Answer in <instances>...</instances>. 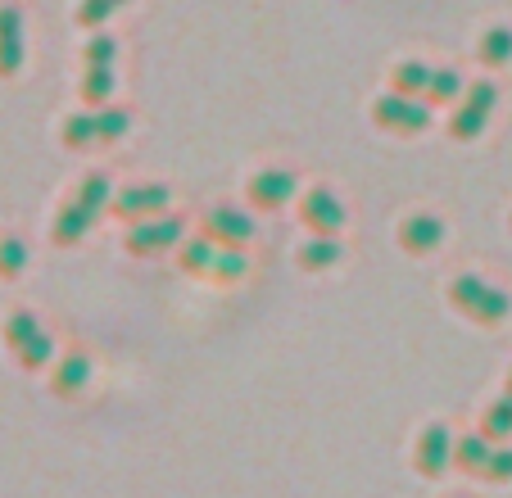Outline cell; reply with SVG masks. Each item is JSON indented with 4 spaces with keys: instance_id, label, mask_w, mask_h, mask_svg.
Segmentation results:
<instances>
[{
    "instance_id": "22",
    "label": "cell",
    "mask_w": 512,
    "mask_h": 498,
    "mask_svg": "<svg viewBox=\"0 0 512 498\" xmlns=\"http://www.w3.org/2000/svg\"><path fill=\"white\" fill-rule=\"evenodd\" d=\"M59 136H64L68 150H87V145H100V141H96V109L64 118V132H59Z\"/></svg>"
},
{
    "instance_id": "11",
    "label": "cell",
    "mask_w": 512,
    "mask_h": 498,
    "mask_svg": "<svg viewBox=\"0 0 512 498\" xmlns=\"http://www.w3.org/2000/svg\"><path fill=\"white\" fill-rule=\"evenodd\" d=\"M440 240H445V222L435 218V213H408L404 222H399V245L408 249V254H431V249H440Z\"/></svg>"
},
{
    "instance_id": "16",
    "label": "cell",
    "mask_w": 512,
    "mask_h": 498,
    "mask_svg": "<svg viewBox=\"0 0 512 498\" xmlns=\"http://www.w3.org/2000/svg\"><path fill=\"white\" fill-rule=\"evenodd\" d=\"M431 73L435 68H426L422 59H404V64L390 73V91H395V96H417L422 100L426 87H431Z\"/></svg>"
},
{
    "instance_id": "26",
    "label": "cell",
    "mask_w": 512,
    "mask_h": 498,
    "mask_svg": "<svg viewBox=\"0 0 512 498\" xmlns=\"http://www.w3.org/2000/svg\"><path fill=\"white\" fill-rule=\"evenodd\" d=\"M481 59L490 68H499V64H508L512 59V28H490L481 37Z\"/></svg>"
},
{
    "instance_id": "23",
    "label": "cell",
    "mask_w": 512,
    "mask_h": 498,
    "mask_svg": "<svg viewBox=\"0 0 512 498\" xmlns=\"http://www.w3.org/2000/svg\"><path fill=\"white\" fill-rule=\"evenodd\" d=\"M127 127H132V114L127 109H96V141L100 145H109V141H123L127 136Z\"/></svg>"
},
{
    "instance_id": "27",
    "label": "cell",
    "mask_w": 512,
    "mask_h": 498,
    "mask_svg": "<svg viewBox=\"0 0 512 498\" xmlns=\"http://www.w3.org/2000/svg\"><path fill=\"white\" fill-rule=\"evenodd\" d=\"M123 5H127V0H82V5H78V23H82V28H100V23H105L114 10H123Z\"/></svg>"
},
{
    "instance_id": "6",
    "label": "cell",
    "mask_w": 512,
    "mask_h": 498,
    "mask_svg": "<svg viewBox=\"0 0 512 498\" xmlns=\"http://www.w3.org/2000/svg\"><path fill=\"white\" fill-rule=\"evenodd\" d=\"M186 236L182 218H173V213H159V218H145V222H132V231H127V254H164V249H177Z\"/></svg>"
},
{
    "instance_id": "3",
    "label": "cell",
    "mask_w": 512,
    "mask_h": 498,
    "mask_svg": "<svg viewBox=\"0 0 512 498\" xmlns=\"http://www.w3.org/2000/svg\"><path fill=\"white\" fill-rule=\"evenodd\" d=\"M5 345L19 358L23 372H41V367L55 363V340H50V331L28 308H14V313L5 317Z\"/></svg>"
},
{
    "instance_id": "9",
    "label": "cell",
    "mask_w": 512,
    "mask_h": 498,
    "mask_svg": "<svg viewBox=\"0 0 512 498\" xmlns=\"http://www.w3.org/2000/svg\"><path fill=\"white\" fill-rule=\"evenodd\" d=\"M300 218H304V227H313V236H336V231L345 227V209H340V200L327 186H313V191L304 195Z\"/></svg>"
},
{
    "instance_id": "10",
    "label": "cell",
    "mask_w": 512,
    "mask_h": 498,
    "mask_svg": "<svg viewBox=\"0 0 512 498\" xmlns=\"http://www.w3.org/2000/svg\"><path fill=\"white\" fill-rule=\"evenodd\" d=\"M245 195H250L254 209H281V204H290V195H295V173H290V168H263V173L250 177Z\"/></svg>"
},
{
    "instance_id": "21",
    "label": "cell",
    "mask_w": 512,
    "mask_h": 498,
    "mask_svg": "<svg viewBox=\"0 0 512 498\" xmlns=\"http://www.w3.org/2000/svg\"><path fill=\"white\" fill-rule=\"evenodd\" d=\"M463 96V77L454 73V68H435L431 73V87H426V105H454V100Z\"/></svg>"
},
{
    "instance_id": "8",
    "label": "cell",
    "mask_w": 512,
    "mask_h": 498,
    "mask_svg": "<svg viewBox=\"0 0 512 498\" xmlns=\"http://www.w3.org/2000/svg\"><path fill=\"white\" fill-rule=\"evenodd\" d=\"M168 200H173V191H168L164 182H150V186H127V191H118L109 209L123 222H145V218L168 213Z\"/></svg>"
},
{
    "instance_id": "30",
    "label": "cell",
    "mask_w": 512,
    "mask_h": 498,
    "mask_svg": "<svg viewBox=\"0 0 512 498\" xmlns=\"http://www.w3.org/2000/svg\"><path fill=\"white\" fill-rule=\"evenodd\" d=\"M503 394H508V399H512V372H508V385H503Z\"/></svg>"
},
{
    "instance_id": "28",
    "label": "cell",
    "mask_w": 512,
    "mask_h": 498,
    "mask_svg": "<svg viewBox=\"0 0 512 498\" xmlns=\"http://www.w3.org/2000/svg\"><path fill=\"white\" fill-rule=\"evenodd\" d=\"M481 480H490V485H508V480H512V449H508V444H494L490 467L481 471Z\"/></svg>"
},
{
    "instance_id": "5",
    "label": "cell",
    "mask_w": 512,
    "mask_h": 498,
    "mask_svg": "<svg viewBox=\"0 0 512 498\" xmlns=\"http://www.w3.org/2000/svg\"><path fill=\"white\" fill-rule=\"evenodd\" d=\"M454 444H458V435L449 431L445 422H431L413 449V467L422 471L426 480H440L445 471H454Z\"/></svg>"
},
{
    "instance_id": "4",
    "label": "cell",
    "mask_w": 512,
    "mask_h": 498,
    "mask_svg": "<svg viewBox=\"0 0 512 498\" xmlns=\"http://www.w3.org/2000/svg\"><path fill=\"white\" fill-rule=\"evenodd\" d=\"M372 118H377V127H386V132L417 136L431 127V105L417 96H395V91H386L381 100H372Z\"/></svg>"
},
{
    "instance_id": "20",
    "label": "cell",
    "mask_w": 512,
    "mask_h": 498,
    "mask_svg": "<svg viewBox=\"0 0 512 498\" xmlns=\"http://www.w3.org/2000/svg\"><path fill=\"white\" fill-rule=\"evenodd\" d=\"M485 123H490V114L463 100V105L454 109V118H449V136H454V141H476V136L485 132Z\"/></svg>"
},
{
    "instance_id": "15",
    "label": "cell",
    "mask_w": 512,
    "mask_h": 498,
    "mask_svg": "<svg viewBox=\"0 0 512 498\" xmlns=\"http://www.w3.org/2000/svg\"><path fill=\"white\" fill-rule=\"evenodd\" d=\"M295 259H300L304 272H327L340 263V245H336V236H313L295 249Z\"/></svg>"
},
{
    "instance_id": "31",
    "label": "cell",
    "mask_w": 512,
    "mask_h": 498,
    "mask_svg": "<svg viewBox=\"0 0 512 498\" xmlns=\"http://www.w3.org/2000/svg\"><path fill=\"white\" fill-rule=\"evenodd\" d=\"M508 218H512V213H508Z\"/></svg>"
},
{
    "instance_id": "19",
    "label": "cell",
    "mask_w": 512,
    "mask_h": 498,
    "mask_svg": "<svg viewBox=\"0 0 512 498\" xmlns=\"http://www.w3.org/2000/svg\"><path fill=\"white\" fill-rule=\"evenodd\" d=\"M481 435H485V440H494V444H508V435H512V399H508V394H503V399H494L490 408H485Z\"/></svg>"
},
{
    "instance_id": "18",
    "label": "cell",
    "mask_w": 512,
    "mask_h": 498,
    "mask_svg": "<svg viewBox=\"0 0 512 498\" xmlns=\"http://www.w3.org/2000/svg\"><path fill=\"white\" fill-rule=\"evenodd\" d=\"M245 272H250L245 249H223V245H218V254H213V268H209V281H218V286H232V281H241Z\"/></svg>"
},
{
    "instance_id": "7",
    "label": "cell",
    "mask_w": 512,
    "mask_h": 498,
    "mask_svg": "<svg viewBox=\"0 0 512 498\" xmlns=\"http://www.w3.org/2000/svg\"><path fill=\"white\" fill-rule=\"evenodd\" d=\"M204 236L223 249H245L254 240V218L245 209H236V204H213L204 213Z\"/></svg>"
},
{
    "instance_id": "14",
    "label": "cell",
    "mask_w": 512,
    "mask_h": 498,
    "mask_svg": "<svg viewBox=\"0 0 512 498\" xmlns=\"http://www.w3.org/2000/svg\"><path fill=\"white\" fill-rule=\"evenodd\" d=\"M490 453H494V440H485L481 431H467V435H458V444H454V467L467 471V476H481V471L490 467Z\"/></svg>"
},
{
    "instance_id": "2",
    "label": "cell",
    "mask_w": 512,
    "mask_h": 498,
    "mask_svg": "<svg viewBox=\"0 0 512 498\" xmlns=\"http://www.w3.org/2000/svg\"><path fill=\"white\" fill-rule=\"evenodd\" d=\"M449 304L458 308L463 317H472L476 326H499L503 317L512 313V295L499 286H490L476 272H463V277L449 281Z\"/></svg>"
},
{
    "instance_id": "25",
    "label": "cell",
    "mask_w": 512,
    "mask_h": 498,
    "mask_svg": "<svg viewBox=\"0 0 512 498\" xmlns=\"http://www.w3.org/2000/svg\"><path fill=\"white\" fill-rule=\"evenodd\" d=\"M23 268H28V245L19 236H0V277L14 281Z\"/></svg>"
},
{
    "instance_id": "1",
    "label": "cell",
    "mask_w": 512,
    "mask_h": 498,
    "mask_svg": "<svg viewBox=\"0 0 512 498\" xmlns=\"http://www.w3.org/2000/svg\"><path fill=\"white\" fill-rule=\"evenodd\" d=\"M109 204H114V195H109V177L91 173L87 182L78 186V195L59 209L55 227H50V240H55V245H78V240L96 227V218L109 209Z\"/></svg>"
},
{
    "instance_id": "13",
    "label": "cell",
    "mask_w": 512,
    "mask_h": 498,
    "mask_svg": "<svg viewBox=\"0 0 512 498\" xmlns=\"http://www.w3.org/2000/svg\"><path fill=\"white\" fill-rule=\"evenodd\" d=\"M50 385H55V394H64V399H73V394H82L91 385V358L87 354H64L55 363V376H50Z\"/></svg>"
},
{
    "instance_id": "17",
    "label": "cell",
    "mask_w": 512,
    "mask_h": 498,
    "mask_svg": "<svg viewBox=\"0 0 512 498\" xmlns=\"http://www.w3.org/2000/svg\"><path fill=\"white\" fill-rule=\"evenodd\" d=\"M213 254H218V245H213L209 236H204V240H182V249H177V263H182V272H191V277H209Z\"/></svg>"
},
{
    "instance_id": "29",
    "label": "cell",
    "mask_w": 512,
    "mask_h": 498,
    "mask_svg": "<svg viewBox=\"0 0 512 498\" xmlns=\"http://www.w3.org/2000/svg\"><path fill=\"white\" fill-rule=\"evenodd\" d=\"M118 55V41L109 37V32H100V37L87 41V68H109Z\"/></svg>"
},
{
    "instance_id": "24",
    "label": "cell",
    "mask_w": 512,
    "mask_h": 498,
    "mask_svg": "<svg viewBox=\"0 0 512 498\" xmlns=\"http://www.w3.org/2000/svg\"><path fill=\"white\" fill-rule=\"evenodd\" d=\"M109 96H114V73L109 68H87V77H82V100L87 105H109Z\"/></svg>"
},
{
    "instance_id": "12",
    "label": "cell",
    "mask_w": 512,
    "mask_h": 498,
    "mask_svg": "<svg viewBox=\"0 0 512 498\" xmlns=\"http://www.w3.org/2000/svg\"><path fill=\"white\" fill-rule=\"evenodd\" d=\"M23 68V14L19 5H0V77Z\"/></svg>"
}]
</instances>
